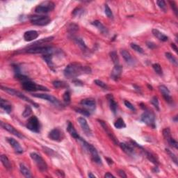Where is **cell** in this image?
<instances>
[{
    "label": "cell",
    "mask_w": 178,
    "mask_h": 178,
    "mask_svg": "<svg viewBox=\"0 0 178 178\" xmlns=\"http://www.w3.org/2000/svg\"><path fill=\"white\" fill-rule=\"evenodd\" d=\"M91 69L88 66L81 65L79 63H72L66 66L63 70L64 76L67 79H76L77 77L84 74H90Z\"/></svg>",
    "instance_id": "cell-1"
},
{
    "label": "cell",
    "mask_w": 178,
    "mask_h": 178,
    "mask_svg": "<svg viewBox=\"0 0 178 178\" xmlns=\"http://www.w3.org/2000/svg\"><path fill=\"white\" fill-rule=\"evenodd\" d=\"M79 140L80 141V142L81 143V145L84 147V149H85L86 151L91 154L92 160L94 162H95L96 164H102V159L99 156V154H98V152L97 151L96 148H95L93 145H91L88 142H86V141H84V139H82L81 138H79Z\"/></svg>",
    "instance_id": "cell-2"
},
{
    "label": "cell",
    "mask_w": 178,
    "mask_h": 178,
    "mask_svg": "<svg viewBox=\"0 0 178 178\" xmlns=\"http://www.w3.org/2000/svg\"><path fill=\"white\" fill-rule=\"evenodd\" d=\"M54 52V49L51 46H36L32 47H27V49H23L21 52H25L28 54H40L44 55V54H53Z\"/></svg>",
    "instance_id": "cell-3"
},
{
    "label": "cell",
    "mask_w": 178,
    "mask_h": 178,
    "mask_svg": "<svg viewBox=\"0 0 178 178\" xmlns=\"http://www.w3.org/2000/svg\"><path fill=\"white\" fill-rule=\"evenodd\" d=\"M1 88H2V91H5V92L8 93V94H10L11 95H13V96H16L17 97H19L20 99H21L22 100H24V101L29 102V104H32V105L34 107H36V108H38V107L39 106V105H38L37 103H36L35 102H33V100H31L30 98H29L28 97L25 96L23 93L20 92V91H17L15 90V89H13V88H11L6 87V86H2Z\"/></svg>",
    "instance_id": "cell-4"
},
{
    "label": "cell",
    "mask_w": 178,
    "mask_h": 178,
    "mask_svg": "<svg viewBox=\"0 0 178 178\" xmlns=\"http://www.w3.org/2000/svg\"><path fill=\"white\" fill-rule=\"evenodd\" d=\"M31 158L32 159V160L35 162V164L37 166L40 172L45 173L47 170V168H48V166H47V164L45 161L43 159L42 157L40 156V154H38L36 152H31L30 154Z\"/></svg>",
    "instance_id": "cell-5"
},
{
    "label": "cell",
    "mask_w": 178,
    "mask_h": 178,
    "mask_svg": "<svg viewBox=\"0 0 178 178\" xmlns=\"http://www.w3.org/2000/svg\"><path fill=\"white\" fill-rule=\"evenodd\" d=\"M22 87L24 90L29 91V92H34V91H49V90L47 87H45V86H41V85H38L34 82L31 81V80H28L24 82H22Z\"/></svg>",
    "instance_id": "cell-6"
},
{
    "label": "cell",
    "mask_w": 178,
    "mask_h": 178,
    "mask_svg": "<svg viewBox=\"0 0 178 178\" xmlns=\"http://www.w3.org/2000/svg\"><path fill=\"white\" fill-rule=\"evenodd\" d=\"M141 120L148 126L154 129L156 127L155 124V116L153 112L149 110H145L141 117Z\"/></svg>",
    "instance_id": "cell-7"
},
{
    "label": "cell",
    "mask_w": 178,
    "mask_h": 178,
    "mask_svg": "<svg viewBox=\"0 0 178 178\" xmlns=\"http://www.w3.org/2000/svg\"><path fill=\"white\" fill-rule=\"evenodd\" d=\"M29 20L31 24L36 26H46L51 22V19L47 15H31Z\"/></svg>",
    "instance_id": "cell-8"
},
{
    "label": "cell",
    "mask_w": 178,
    "mask_h": 178,
    "mask_svg": "<svg viewBox=\"0 0 178 178\" xmlns=\"http://www.w3.org/2000/svg\"><path fill=\"white\" fill-rule=\"evenodd\" d=\"M55 4L52 2L45 1L41 3L40 5L37 6L35 8V12L39 14H45L49 13V11L54 10Z\"/></svg>",
    "instance_id": "cell-9"
},
{
    "label": "cell",
    "mask_w": 178,
    "mask_h": 178,
    "mask_svg": "<svg viewBox=\"0 0 178 178\" xmlns=\"http://www.w3.org/2000/svg\"><path fill=\"white\" fill-rule=\"evenodd\" d=\"M26 127L30 131L36 133H39L40 132V123L36 116H33L29 118L27 122Z\"/></svg>",
    "instance_id": "cell-10"
},
{
    "label": "cell",
    "mask_w": 178,
    "mask_h": 178,
    "mask_svg": "<svg viewBox=\"0 0 178 178\" xmlns=\"http://www.w3.org/2000/svg\"><path fill=\"white\" fill-rule=\"evenodd\" d=\"M32 95L35 97L40 98V99L47 100V101L51 102V103L55 104L56 106H62V104L59 102V100L57 99V98H56L55 97H54V96H52V95H51L43 94V93H34V94H33Z\"/></svg>",
    "instance_id": "cell-11"
},
{
    "label": "cell",
    "mask_w": 178,
    "mask_h": 178,
    "mask_svg": "<svg viewBox=\"0 0 178 178\" xmlns=\"http://www.w3.org/2000/svg\"><path fill=\"white\" fill-rule=\"evenodd\" d=\"M48 137L52 141L60 142L64 138L63 132L59 128H54L50 131L48 134Z\"/></svg>",
    "instance_id": "cell-12"
},
{
    "label": "cell",
    "mask_w": 178,
    "mask_h": 178,
    "mask_svg": "<svg viewBox=\"0 0 178 178\" xmlns=\"http://www.w3.org/2000/svg\"><path fill=\"white\" fill-rule=\"evenodd\" d=\"M98 122H99L100 124L102 125V127H103V129H104V131H105L106 134H107V136H108L109 138H110L111 140L113 141V143H114V144H115L116 145H119V142H118V138L116 137V136L113 134V132H111L110 129H109L108 125H106V123L102 120H98Z\"/></svg>",
    "instance_id": "cell-13"
},
{
    "label": "cell",
    "mask_w": 178,
    "mask_h": 178,
    "mask_svg": "<svg viewBox=\"0 0 178 178\" xmlns=\"http://www.w3.org/2000/svg\"><path fill=\"white\" fill-rule=\"evenodd\" d=\"M1 126L4 129L6 130L7 132H10L11 134H13V135L17 136V137H18V138H25L23 134L20 133V132L19 131H17V130L15 129L14 127L12 126V125L8 124V123L1 122Z\"/></svg>",
    "instance_id": "cell-14"
},
{
    "label": "cell",
    "mask_w": 178,
    "mask_h": 178,
    "mask_svg": "<svg viewBox=\"0 0 178 178\" xmlns=\"http://www.w3.org/2000/svg\"><path fill=\"white\" fill-rule=\"evenodd\" d=\"M77 120H78L79 124L81 127V129L86 134V135H87L88 136H91L92 135V131H91V129L89 127L88 122L85 118L83 117H80L78 118Z\"/></svg>",
    "instance_id": "cell-15"
},
{
    "label": "cell",
    "mask_w": 178,
    "mask_h": 178,
    "mask_svg": "<svg viewBox=\"0 0 178 178\" xmlns=\"http://www.w3.org/2000/svg\"><path fill=\"white\" fill-rule=\"evenodd\" d=\"M123 68L121 65H116L111 72V79L114 81H118L121 77Z\"/></svg>",
    "instance_id": "cell-16"
},
{
    "label": "cell",
    "mask_w": 178,
    "mask_h": 178,
    "mask_svg": "<svg viewBox=\"0 0 178 178\" xmlns=\"http://www.w3.org/2000/svg\"><path fill=\"white\" fill-rule=\"evenodd\" d=\"M6 141L7 142L11 145V147H12L13 149H14L15 152L17 154H22V152H24L23 148L21 147V145L19 143L18 141L15 140V138H6Z\"/></svg>",
    "instance_id": "cell-17"
},
{
    "label": "cell",
    "mask_w": 178,
    "mask_h": 178,
    "mask_svg": "<svg viewBox=\"0 0 178 178\" xmlns=\"http://www.w3.org/2000/svg\"><path fill=\"white\" fill-rule=\"evenodd\" d=\"M80 104L91 111H94L96 108V102H95V100L92 98H86V99L82 100L80 102Z\"/></svg>",
    "instance_id": "cell-18"
},
{
    "label": "cell",
    "mask_w": 178,
    "mask_h": 178,
    "mask_svg": "<svg viewBox=\"0 0 178 178\" xmlns=\"http://www.w3.org/2000/svg\"><path fill=\"white\" fill-rule=\"evenodd\" d=\"M159 91H160L161 93L163 95V97L166 102L168 103L171 104L173 102V98L170 96V91L168 90V88L166 87V86L164 85H161L159 86Z\"/></svg>",
    "instance_id": "cell-19"
},
{
    "label": "cell",
    "mask_w": 178,
    "mask_h": 178,
    "mask_svg": "<svg viewBox=\"0 0 178 178\" xmlns=\"http://www.w3.org/2000/svg\"><path fill=\"white\" fill-rule=\"evenodd\" d=\"M39 34H38V31L35 30H30L28 31H26L24 34V39L25 41L27 42H30L33 40H36V38L38 37Z\"/></svg>",
    "instance_id": "cell-20"
},
{
    "label": "cell",
    "mask_w": 178,
    "mask_h": 178,
    "mask_svg": "<svg viewBox=\"0 0 178 178\" xmlns=\"http://www.w3.org/2000/svg\"><path fill=\"white\" fill-rule=\"evenodd\" d=\"M119 145L122 151L126 153L127 155H129V156H133V155L135 154V151H134V149L132 147L131 145L125 143H119Z\"/></svg>",
    "instance_id": "cell-21"
},
{
    "label": "cell",
    "mask_w": 178,
    "mask_h": 178,
    "mask_svg": "<svg viewBox=\"0 0 178 178\" xmlns=\"http://www.w3.org/2000/svg\"><path fill=\"white\" fill-rule=\"evenodd\" d=\"M91 24H92L93 26L96 27L98 30H99L102 34H104V35H108L109 33L108 29H107L106 27L104 26L101 22L99 21V20H95V21L93 22Z\"/></svg>",
    "instance_id": "cell-22"
},
{
    "label": "cell",
    "mask_w": 178,
    "mask_h": 178,
    "mask_svg": "<svg viewBox=\"0 0 178 178\" xmlns=\"http://www.w3.org/2000/svg\"><path fill=\"white\" fill-rule=\"evenodd\" d=\"M0 106H1V108L3 109L7 113H10L12 111V104L8 100H4L2 98L1 102H0Z\"/></svg>",
    "instance_id": "cell-23"
},
{
    "label": "cell",
    "mask_w": 178,
    "mask_h": 178,
    "mask_svg": "<svg viewBox=\"0 0 178 178\" xmlns=\"http://www.w3.org/2000/svg\"><path fill=\"white\" fill-rule=\"evenodd\" d=\"M106 97H107V99H108L110 109L113 113H116V111H117V108H118V104L116 103L115 100H114L113 96L112 95L109 94L108 95H107Z\"/></svg>",
    "instance_id": "cell-24"
},
{
    "label": "cell",
    "mask_w": 178,
    "mask_h": 178,
    "mask_svg": "<svg viewBox=\"0 0 178 178\" xmlns=\"http://www.w3.org/2000/svg\"><path fill=\"white\" fill-rule=\"evenodd\" d=\"M43 60L45 61V63H47V65L49 66V68L53 71H55V67H54V64L52 61V54H44L42 56Z\"/></svg>",
    "instance_id": "cell-25"
},
{
    "label": "cell",
    "mask_w": 178,
    "mask_h": 178,
    "mask_svg": "<svg viewBox=\"0 0 178 178\" xmlns=\"http://www.w3.org/2000/svg\"><path fill=\"white\" fill-rule=\"evenodd\" d=\"M67 131L68 132V133H69L74 138L79 139V138H80V136H79L78 133H77L76 129H75L74 125H73L70 122H68Z\"/></svg>",
    "instance_id": "cell-26"
},
{
    "label": "cell",
    "mask_w": 178,
    "mask_h": 178,
    "mask_svg": "<svg viewBox=\"0 0 178 178\" xmlns=\"http://www.w3.org/2000/svg\"><path fill=\"white\" fill-rule=\"evenodd\" d=\"M143 152H144V153L145 154L146 157H147L149 161H150L152 162V163H153L154 164H155V165H159V160L158 159H157V157L155 156V155L152 153V152H148V150H142Z\"/></svg>",
    "instance_id": "cell-27"
},
{
    "label": "cell",
    "mask_w": 178,
    "mask_h": 178,
    "mask_svg": "<svg viewBox=\"0 0 178 178\" xmlns=\"http://www.w3.org/2000/svg\"><path fill=\"white\" fill-rule=\"evenodd\" d=\"M120 54H121L123 59H125V61L128 63L129 65L134 64V59H132L131 54L129 52H127L125 49H121L120 50Z\"/></svg>",
    "instance_id": "cell-28"
},
{
    "label": "cell",
    "mask_w": 178,
    "mask_h": 178,
    "mask_svg": "<svg viewBox=\"0 0 178 178\" xmlns=\"http://www.w3.org/2000/svg\"><path fill=\"white\" fill-rule=\"evenodd\" d=\"M152 32L155 37L158 38L159 40L163 41V42H166V41H167L168 40V36H166L165 34H164L163 33H161V31H159L158 29H153L152 30Z\"/></svg>",
    "instance_id": "cell-29"
},
{
    "label": "cell",
    "mask_w": 178,
    "mask_h": 178,
    "mask_svg": "<svg viewBox=\"0 0 178 178\" xmlns=\"http://www.w3.org/2000/svg\"><path fill=\"white\" fill-rule=\"evenodd\" d=\"M20 173H21L25 177L29 178L32 177L30 170H29V168L27 167L25 164L22 163L20 164Z\"/></svg>",
    "instance_id": "cell-30"
},
{
    "label": "cell",
    "mask_w": 178,
    "mask_h": 178,
    "mask_svg": "<svg viewBox=\"0 0 178 178\" xmlns=\"http://www.w3.org/2000/svg\"><path fill=\"white\" fill-rule=\"evenodd\" d=\"M1 161L4 167H5L8 170H11V169H12V165H11V161L10 160H9L6 155L5 154L1 155Z\"/></svg>",
    "instance_id": "cell-31"
},
{
    "label": "cell",
    "mask_w": 178,
    "mask_h": 178,
    "mask_svg": "<svg viewBox=\"0 0 178 178\" xmlns=\"http://www.w3.org/2000/svg\"><path fill=\"white\" fill-rule=\"evenodd\" d=\"M73 39H74L75 42L79 45V47H80L82 51L84 52H88V47H86L85 43H84V41L83 40L82 38H79V37H74L73 38Z\"/></svg>",
    "instance_id": "cell-32"
},
{
    "label": "cell",
    "mask_w": 178,
    "mask_h": 178,
    "mask_svg": "<svg viewBox=\"0 0 178 178\" xmlns=\"http://www.w3.org/2000/svg\"><path fill=\"white\" fill-rule=\"evenodd\" d=\"M114 127L117 129H122L126 127V124H125L124 120L122 118H119L114 122Z\"/></svg>",
    "instance_id": "cell-33"
},
{
    "label": "cell",
    "mask_w": 178,
    "mask_h": 178,
    "mask_svg": "<svg viewBox=\"0 0 178 178\" xmlns=\"http://www.w3.org/2000/svg\"><path fill=\"white\" fill-rule=\"evenodd\" d=\"M52 84H53L54 87L56 88H66L68 87V84L65 83L64 81H54L52 82Z\"/></svg>",
    "instance_id": "cell-34"
},
{
    "label": "cell",
    "mask_w": 178,
    "mask_h": 178,
    "mask_svg": "<svg viewBox=\"0 0 178 178\" xmlns=\"http://www.w3.org/2000/svg\"><path fill=\"white\" fill-rule=\"evenodd\" d=\"M166 57L168 59V61L172 63L173 65H175V66H177V60L175 57L170 52H166L165 54Z\"/></svg>",
    "instance_id": "cell-35"
},
{
    "label": "cell",
    "mask_w": 178,
    "mask_h": 178,
    "mask_svg": "<svg viewBox=\"0 0 178 178\" xmlns=\"http://www.w3.org/2000/svg\"><path fill=\"white\" fill-rule=\"evenodd\" d=\"M78 30H79V26L76 24L72 23L68 26V31L69 32L70 34H72H72H74L75 33H76Z\"/></svg>",
    "instance_id": "cell-36"
},
{
    "label": "cell",
    "mask_w": 178,
    "mask_h": 178,
    "mask_svg": "<svg viewBox=\"0 0 178 178\" xmlns=\"http://www.w3.org/2000/svg\"><path fill=\"white\" fill-rule=\"evenodd\" d=\"M110 57L115 65L119 64V58H118L117 52L116 51H112L110 52Z\"/></svg>",
    "instance_id": "cell-37"
},
{
    "label": "cell",
    "mask_w": 178,
    "mask_h": 178,
    "mask_svg": "<svg viewBox=\"0 0 178 178\" xmlns=\"http://www.w3.org/2000/svg\"><path fill=\"white\" fill-rule=\"evenodd\" d=\"M163 136L164 138L168 142L171 138H172V136H171V132L169 127H167V128L164 129L163 130Z\"/></svg>",
    "instance_id": "cell-38"
},
{
    "label": "cell",
    "mask_w": 178,
    "mask_h": 178,
    "mask_svg": "<svg viewBox=\"0 0 178 178\" xmlns=\"http://www.w3.org/2000/svg\"><path fill=\"white\" fill-rule=\"evenodd\" d=\"M15 77L17 79V80H19L21 82H24V81L30 80V79H29L28 77L26 76V75H22L21 72L15 74Z\"/></svg>",
    "instance_id": "cell-39"
},
{
    "label": "cell",
    "mask_w": 178,
    "mask_h": 178,
    "mask_svg": "<svg viewBox=\"0 0 178 178\" xmlns=\"http://www.w3.org/2000/svg\"><path fill=\"white\" fill-rule=\"evenodd\" d=\"M63 99L66 104H69L71 100V95H70V92L69 91H65L64 94L63 95Z\"/></svg>",
    "instance_id": "cell-40"
},
{
    "label": "cell",
    "mask_w": 178,
    "mask_h": 178,
    "mask_svg": "<svg viewBox=\"0 0 178 178\" xmlns=\"http://www.w3.org/2000/svg\"><path fill=\"white\" fill-rule=\"evenodd\" d=\"M31 113H32V109L31 108L30 106L27 105L25 106L24 111L22 112V116L24 118H27L29 116H30Z\"/></svg>",
    "instance_id": "cell-41"
},
{
    "label": "cell",
    "mask_w": 178,
    "mask_h": 178,
    "mask_svg": "<svg viewBox=\"0 0 178 178\" xmlns=\"http://www.w3.org/2000/svg\"><path fill=\"white\" fill-rule=\"evenodd\" d=\"M152 68H153L154 70L157 74H158L159 75H163V70H162L161 65L159 63H154V64L152 65Z\"/></svg>",
    "instance_id": "cell-42"
},
{
    "label": "cell",
    "mask_w": 178,
    "mask_h": 178,
    "mask_svg": "<svg viewBox=\"0 0 178 178\" xmlns=\"http://www.w3.org/2000/svg\"><path fill=\"white\" fill-rule=\"evenodd\" d=\"M94 84H95V85L100 86V88L103 89H106V90H107V89L109 88L106 84H105L104 82H103L101 80H99V79H95V80H94Z\"/></svg>",
    "instance_id": "cell-43"
},
{
    "label": "cell",
    "mask_w": 178,
    "mask_h": 178,
    "mask_svg": "<svg viewBox=\"0 0 178 178\" xmlns=\"http://www.w3.org/2000/svg\"><path fill=\"white\" fill-rule=\"evenodd\" d=\"M104 13H105L106 15L109 18H110V19H113V13L112 11H111V8H109V6L107 5V4H106L105 6H104Z\"/></svg>",
    "instance_id": "cell-44"
},
{
    "label": "cell",
    "mask_w": 178,
    "mask_h": 178,
    "mask_svg": "<svg viewBox=\"0 0 178 178\" xmlns=\"http://www.w3.org/2000/svg\"><path fill=\"white\" fill-rule=\"evenodd\" d=\"M150 102H151V104L155 107V109H156L157 111L160 110V109H159V100H158V97H157V96H154L153 97H152Z\"/></svg>",
    "instance_id": "cell-45"
},
{
    "label": "cell",
    "mask_w": 178,
    "mask_h": 178,
    "mask_svg": "<svg viewBox=\"0 0 178 178\" xmlns=\"http://www.w3.org/2000/svg\"><path fill=\"white\" fill-rule=\"evenodd\" d=\"M166 152H167V154L169 155L170 157L171 158V159H172L173 161L174 162V163L176 164V165H177V156L175 155L174 153L172 151H170V150L169 149H167L166 148Z\"/></svg>",
    "instance_id": "cell-46"
},
{
    "label": "cell",
    "mask_w": 178,
    "mask_h": 178,
    "mask_svg": "<svg viewBox=\"0 0 178 178\" xmlns=\"http://www.w3.org/2000/svg\"><path fill=\"white\" fill-rule=\"evenodd\" d=\"M130 46H131L132 48L133 49L134 51L137 52H138V53L143 54V52H144V51H143L142 47H140L138 45H136V43H131V44H130Z\"/></svg>",
    "instance_id": "cell-47"
},
{
    "label": "cell",
    "mask_w": 178,
    "mask_h": 178,
    "mask_svg": "<svg viewBox=\"0 0 178 178\" xmlns=\"http://www.w3.org/2000/svg\"><path fill=\"white\" fill-rule=\"evenodd\" d=\"M157 5L159 6V7L164 12H166L167 11V7H166V2L164 1V0H159V1L157 2Z\"/></svg>",
    "instance_id": "cell-48"
},
{
    "label": "cell",
    "mask_w": 178,
    "mask_h": 178,
    "mask_svg": "<svg viewBox=\"0 0 178 178\" xmlns=\"http://www.w3.org/2000/svg\"><path fill=\"white\" fill-rule=\"evenodd\" d=\"M75 110L76 111L77 113H81V114H82V115H84L85 116H89L91 115L90 111H88V110H86V109H81V108H76V109H75Z\"/></svg>",
    "instance_id": "cell-49"
},
{
    "label": "cell",
    "mask_w": 178,
    "mask_h": 178,
    "mask_svg": "<svg viewBox=\"0 0 178 178\" xmlns=\"http://www.w3.org/2000/svg\"><path fill=\"white\" fill-rule=\"evenodd\" d=\"M42 148L43 149V151H44L47 155H49V156H54V155H55L56 153L53 150L50 149V148H49L44 147V146H43Z\"/></svg>",
    "instance_id": "cell-50"
},
{
    "label": "cell",
    "mask_w": 178,
    "mask_h": 178,
    "mask_svg": "<svg viewBox=\"0 0 178 178\" xmlns=\"http://www.w3.org/2000/svg\"><path fill=\"white\" fill-rule=\"evenodd\" d=\"M84 10L81 8H76L73 10L72 15L73 16H77V15H80L81 13H83Z\"/></svg>",
    "instance_id": "cell-51"
},
{
    "label": "cell",
    "mask_w": 178,
    "mask_h": 178,
    "mask_svg": "<svg viewBox=\"0 0 178 178\" xmlns=\"http://www.w3.org/2000/svg\"><path fill=\"white\" fill-rule=\"evenodd\" d=\"M124 104H125V105L126 106L127 108H128L129 109H130V110H132V111H136L135 107H134L133 104H132L130 102H129L128 100H125V101H124Z\"/></svg>",
    "instance_id": "cell-52"
},
{
    "label": "cell",
    "mask_w": 178,
    "mask_h": 178,
    "mask_svg": "<svg viewBox=\"0 0 178 178\" xmlns=\"http://www.w3.org/2000/svg\"><path fill=\"white\" fill-rule=\"evenodd\" d=\"M169 4L171 6V8H172L173 11H174L175 14L176 16H177V12H178V10H177V6L176 5V4H175V2L174 1H170L169 2Z\"/></svg>",
    "instance_id": "cell-53"
},
{
    "label": "cell",
    "mask_w": 178,
    "mask_h": 178,
    "mask_svg": "<svg viewBox=\"0 0 178 178\" xmlns=\"http://www.w3.org/2000/svg\"><path fill=\"white\" fill-rule=\"evenodd\" d=\"M168 144H169L171 147L172 148H174L175 149H177V147H178V143L176 140H175L174 138H171L170 140L168 141Z\"/></svg>",
    "instance_id": "cell-54"
},
{
    "label": "cell",
    "mask_w": 178,
    "mask_h": 178,
    "mask_svg": "<svg viewBox=\"0 0 178 178\" xmlns=\"http://www.w3.org/2000/svg\"><path fill=\"white\" fill-rule=\"evenodd\" d=\"M72 83L75 84V86H84V83L80 80H78V79H75L72 80Z\"/></svg>",
    "instance_id": "cell-55"
},
{
    "label": "cell",
    "mask_w": 178,
    "mask_h": 178,
    "mask_svg": "<svg viewBox=\"0 0 178 178\" xmlns=\"http://www.w3.org/2000/svg\"><path fill=\"white\" fill-rule=\"evenodd\" d=\"M146 44H147V46L148 47H149V48L152 49H154L155 47H157V45H155L154 43H152V42H147V43H146Z\"/></svg>",
    "instance_id": "cell-56"
},
{
    "label": "cell",
    "mask_w": 178,
    "mask_h": 178,
    "mask_svg": "<svg viewBox=\"0 0 178 178\" xmlns=\"http://www.w3.org/2000/svg\"><path fill=\"white\" fill-rule=\"evenodd\" d=\"M118 175H119V176L120 177H125V178L127 177V175L125 174V173L124 170H118Z\"/></svg>",
    "instance_id": "cell-57"
},
{
    "label": "cell",
    "mask_w": 178,
    "mask_h": 178,
    "mask_svg": "<svg viewBox=\"0 0 178 178\" xmlns=\"http://www.w3.org/2000/svg\"><path fill=\"white\" fill-rule=\"evenodd\" d=\"M56 174L58 175L59 177H65V173L62 170H58L56 171Z\"/></svg>",
    "instance_id": "cell-58"
},
{
    "label": "cell",
    "mask_w": 178,
    "mask_h": 178,
    "mask_svg": "<svg viewBox=\"0 0 178 178\" xmlns=\"http://www.w3.org/2000/svg\"><path fill=\"white\" fill-rule=\"evenodd\" d=\"M105 178H110V177H115V176H114L113 175L111 174V173H106L105 175H104V176Z\"/></svg>",
    "instance_id": "cell-59"
},
{
    "label": "cell",
    "mask_w": 178,
    "mask_h": 178,
    "mask_svg": "<svg viewBox=\"0 0 178 178\" xmlns=\"http://www.w3.org/2000/svg\"><path fill=\"white\" fill-rule=\"evenodd\" d=\"M106 160L107 161V163L109 164V165H112V164H113V161L111 158H109V157H106Z\"/></svg>",
    "instance_id": "cell-60"
},
{
    "label": "cell",
    "mask_w": 178,
    "mask_h": 178,
    "mask_svg": "<svg viewBox=\"0 0 178 178\" xmlns=\"http://www.w3.org/2000/svg\"><path fill=\"white\" fill-rule=\"evenodd\" d=\"M171 47H172V48L175 50V52H177V45L175 44V43H172V44H171Z\"/></svg>",
    "instance_id": "cell-61"
},
{
    "label": "cell",
    "mask_w": 178,
    "mask_h": 178,
    "mask_svg": "<svg viewBox=\"0 0 178 178\" xmlns=\"http://www.w3.org/2000/svg\"><path fill=\"white\" fill-rule=\"evenodd\" d=\"M88 177H92V178H95V177H96L94 175L92 174V173H89L88 175Z\"/></svg>",
    "instance_id": "cell-62"
}]
</instances>
